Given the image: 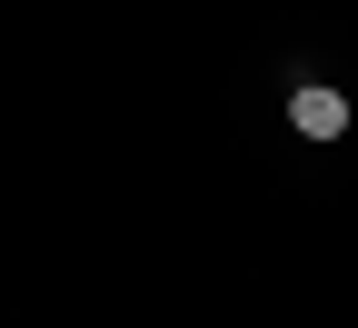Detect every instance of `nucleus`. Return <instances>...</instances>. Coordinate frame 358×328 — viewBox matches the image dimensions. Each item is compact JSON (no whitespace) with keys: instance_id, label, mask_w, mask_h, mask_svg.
Instances as JSON below:
<instances>
[{"instance_id":"nucleus-1","label":"nucleus","mask_w":358,"mask_h":328,"mask_svg":"<svg viewBox=\"0 0 358 328\" xmlns=\"http://www.w3.org/2000/svg\"><path fill=\"white\" fill-rule=\"evenodd\" d=\"M289 129H308V139H338V129H348V100H338L329 80H299V90H289Z\"/></svg>"}]
</instances>
